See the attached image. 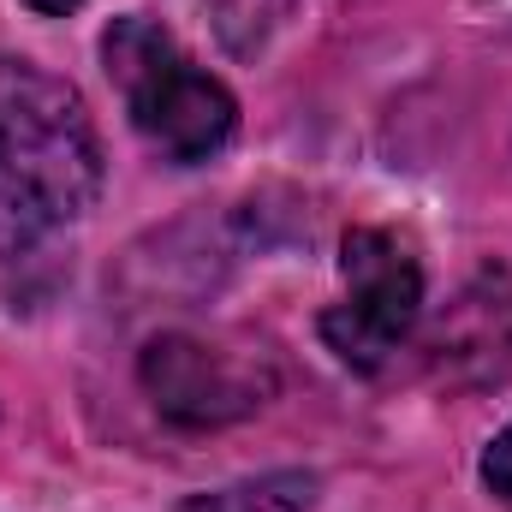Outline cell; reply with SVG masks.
Instances as JSON below:
<instances>
[{"label":"cell","instance_id":"6da1fadb","mask_svg":"<svg viewBox=\"0 0 512 512\" xmlns=\"http://www.w3.org/2000/svg\"><path fill=\"white\" fill-rule=\"evenodd\" d=\"M102 191L84 96L36 60H0V256L78 221Z\"/></svg>","mask_w":512,"mask_h":512},{"label":"cell","instance_id":"7a4b0ae2","mask_svg":"<svg viewBox=\"0 0 512 512\" xmlns=\"http://www.w3.org/2000/svg\"><path fill=\"white\" fill-rule=\"evenodd\" d=\"M108 78L120 84L131 126L143 131L167 161H209L239 131V102L221 78H209L161 24L114 18L102 36Z\"/></svg>","mask_w":512,"mask_h":512},{"label":"cell","instance_id":"277c9868","mask_svg":"<svg viewBox=\"0 0 512 512\" xmlns=\"http://www.w3.org/2000/svg\"><path fill=\"white\" fill-rule=\"evenodd\" d=\"M137 376L149 387L155 411L185 423V429H221L233 417H245L262 405V382L245 364H233L227 352L191 340V334H161L143 346Z\"/></svg>","mask_w":512,"mask_h":512},{"label":"cell","instance_id":"5b68a950","mask_svg":"<svg viewBox=\"0 0 512 512\" xmlns=\"http://www.w3.org/2000/svg\"><path fill=\"white\" fill-rule=\"evenodd\" d=\"M310 501H316L310 471H268V477L215 489V495H191L179 512H310Z\"/></svg>","mask_w":512,"mask_h":512},{"label":"cell","instance_id":"52a82bcc","mask_svg":"<svg viewBox=\"0 0 512 512\" xmlns=\"http://www.w3.org/2000/svg\"><path fill=\"white\" fill-rule=\"evenodd\" d=\"M30 6H36V12H48V18H66L78 0H30Z\"/></svg>","mask_w":512,"mask_h":512},{"label":"cell","instance_id":"8992f818","mask_svg":"<svg viewBox=\"0 0 512 512\" xmlns=\"http://www.w3.org/2000/svg\"><path fill=\"white\" fill-rule=\"evenodd\" d=\"M483 489H489L501 507H512V423L489 441V453H483Z\"/></svg>","mask_w":512,"mask_h":512},{"label":"cell","instance_id":"3957f363","mask_svg":"<svg viewBox=\"0 0 512 512\" xmlns=\"http://www.w3.org/2000/svg\"><path fill=\"white\" fill-rule=\"evenodd\" d=\"M340 268H346V304L322 316V340L352 370H382L399 352V340L417 328L423 268L382 227H352L340 245Z\"/></svg>","mask_w":512,"mask_h":512}]
</instances>
